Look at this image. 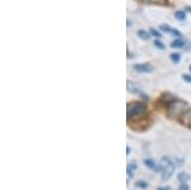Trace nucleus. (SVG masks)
<instances>
[{"label":"nucleus","instance_id":"obj_1","mask_svg":"<svg viewBox=\"0 0 191 190\" xmlns=\"http://www.w3.org/2000/svg\"><path fill=\"white\" fill-rule=\"evenodd\" d=\"M145 112H147V105L144 102H131L128 105V108H126V114H128L129 120L138 119V117L143 116Z\"/></svg>","mask_w":191,"mask_h":190},{"label":"nucleus","instance_id":"obj_2","mask_svg":"<svg viewBox=\"0 0 191 190\" xmlns=\"http://www.w3.org/2000/svg\"><path fill=\"white\" fill-rule=\"evenodd\" d=\"M186 107H187V103L185 101H181V100H175L172 101L170 105H168V116L170 117H177L180 116L182 112L186 111Z\"/></svg>","mask_w":191,"mask_h":190},{"label":"nucleus","instance_id":"obj_3","mask_svg":"<svg viewBox=\"0 0 191 190\" xmlns=\"http://www.w3.org/2000/svg\"><path fill=\"white\" fill-rule=\"evenodd\" d=\"M159 28H161V31L167 32V33H171V35L176 36L177 38H182L181 32H180V31H177V30H175V28H171V27H170L168 24H161V26H159Z\"/></svg>","mask_w":191,"mask_h":190},{"label":"nucleus","instance_id":"obj_4","mask_svg":"<svg viewBox=\"0 0 191 190\" xmlns=\"http://www.w3.org/2000/svg\"><path fill=\"white\" fill-rule=\"evenodd\" d=\"M134 69L139 73H151L153 72V66L151 64H136L134 65Z\"/></svg>","mask_w":191,"mask_h":190},{"label":"nucleus","instance_id":"obj_5","mask_svg":"<svg viewBox=\"0 0 191 190\" xmlns=\"http://www.w3.org/2000/svg\"><path fill=\"white\" fill-rule=\"evenodd\" d=\"M181 117H182V124L191 129V108L186 110V111L182 114Z\"/></svg>","mask_w":191,"mask_h":190},{"label":"nucleus","instance_id":"obj_6","mask_svg":"<svg viewBox=\"0 0 191 190\" xmlns=\"http://www.w3.org/2000/svg\"><path fill=\"white\" fill-rule=\"evenodd\" d=\"M172 166H173V164H172V161H171L168 157H163V158L161 159V164H159L161 171H166L167 169H170V167H172Z\"/></svg>","mask_w":191,"mask_h":190},{"label":"nucleus","instance_id":"obj_7","mask_svg":"<svg viewBox=\"0 0 191 190\" xmlns=\"http://www.w3.org/2000/svg\"><path fill=\"white\" fill-rule=\"evenodd\" d=\"M128 89H129V92H133V93L139 94V96H142L144 100H148V96H147V94H144L140 89H138L136 87H134V84H133L131 82H128Z\"/></svg>","mask_w":191,"mask_h":190},{"label":"nucleus","instance_id":"obj_8","mask_svg":"<svg viewBox=\"0 0 191 190\" xmlns=\"http://www.w3.org/2000/svg\"><path fill=\"white\" fill-rule=\"evenodd\" d=\"M144 165H145L147 167H149V169H152L153 171H161L159 165H157L156 162H154L153 159H151V158H147V159H144Z\"/></svg>","mask_w":191,"mask_h":190},{"label":"nucleus","instance_id":"obj_9","mask_svg":"<svg viewBox=\"0 0 191 190\" xmlns=\"http://www.w3.org/2000/svg\"><path fill=\"white\" fill-rule=\"evenodd\" d=\"M186 44H185V41H184V40L182 38H176L175 40V41H172V44H171V46L172 47H177V49H180V47H184Z\"/></svg>","mask_w":191,"mask_h":190},{"label":"nucleus","instance_id":"obj_10","mask_svg":"<svg viewBox=\"0 0 191 190\" xmlns=\"http://www.w3.org/2000/svg\"><path fill=\"white\" fill-rule=\"evenodd\" d=\"M136 167H138V166H136V164H135V162H131V164H129L128 165V176H129V179H131L133 178V173H134V171L136 170Z\"/></svg>","mask_w":191,"mask_h":190},{"label":"nucleus","instance_id":"obj_11","mask_svg":"<svg viewBox=\"0 0 191 190\" xmlns=\"http://www.w3.org/2000/svg\"><path fill=\"white\" fill-rule=\"evenodd\" d=\"M175 17L179 21H185L186 19V14H185V12H182V10H177L175 13Z\"/></svg>","mask_w":191,"mask_h":190},{"label":"nucleus","instance_id":"obj_12","mask_svg":"<svg viewBox=\"0 0 191 190\" xmlns=\"http://www.w3.org/2000/svg\"><path fill=\"white\" fill-rule=\"evenodd\" d=\"M189 179H190V175H189V173H186V172H181V173H179V180H180V181L186 183Z\"/></svg>","mask_w":191,"mask_h":190},{"label":"nucleus","instance_id":"obj_13","mask_svg":"<svg viewBox=\"0 0 191 190\" xmlns=\"http://www.w3.org/2000/svg\"><path fill=\"white\" fill-rule=\"evenodd\" d=\"M138 36H139L142 40H149V38H151L149 33H148V32H145V31H143V30L138 31Z\"/></svg>","mask_w":191,"mask_h":190},{"label":"nucleus","instance_id":"obj_14","mask_svg":"<svg viewBox=\"0 0 191 190\" xmlns=\"http://www.w3.org/2000/svg\"><path fill=\"white\" fill-rule=\"evenodd\" d=\"M171 60L173 61V63H180V60H181V55L179 52H176V54H171Z\"/></svg>","mask_w":191,"mask_h":190},{"label":"nucleus","instance_id":"obj_15","mask_svg":"<svg viewBox=\"0 0 191 190\" xmlns=\"http://www.w3.org/2000/svg\"><path fill=\"white\" fill-rule=\"evenodd\" d=\"M154 45H156L158 49H161V50H165V49H166V46L163 45V44L159 41V40H156V41H154Z\"/></svg>","mask_w":191,"mask_h":190},{"label":"nucleus","instance_id":"obj_16","mask_svg":"<svg viewBox=\"0 0 191 190\" xmlns=\"http://www.w3.org/2000/svg\"><path fill=\"white\" fill-rule=\"evenodd\" d=\"M151 33H152L153 36H156V37H161V33H159L158 31H156L154 28H152V30H151Z\"/></svg>","mask_w":191,"mask_h":190},{"label":"nucleus","instance_id":"obj_17","mask_svg":"<svg viewBox=\"0 0 191 190\" xmlns=\"http://www.w3.org/2000/svg\"><path fill=\"white\" fill-rule=\"evenodd\" d=\"M182 78H184V80H186V82L191 83V75H186V74H184Z\"/></svg>","mask_w":191,"mask_h":190},{"label":"nucleus","instance_id":"obj_18","mask_svg":"<svg viewBox=\"0 0 191 190\" xmlns=\"http://www.w3.org/2000/svg\"><path fill=\"white\" fill-rule=\"evenodd\" d=\"M136 186H139V188H147V183L139 181V183H136Z\"/></svg>","mask_w":191,"mask_h":190},{"label":"nucleus","instance_id":"obj_19","mask_svg":"<svg viewBox=\"0 0 191 190\" xmlns=\"http://www.w3.org/2000/svg\"><path fill=\"white\" fill-rule=\"evenodd\" d=\"M179 190H190V189H189V186H187L186 184H184V185H181V186H180V189H179Z\"/></svg>","mask_w":191,"mask_h":190},{"label":"nucleus","instance_id":"obj_20","mask_svg":"<svg viewBox=\"0 0 191 190\" xmlns=\"http://www.w3.org/2000/svg\"><path fill=\"white\" fill-rule=\"evenodd\" d=\"M158 190H171V189L168 186H166V188L165 186H161V188H158Z\"/></svg>","mask_w":191,"mask_h":190},{"label":"nucleus","instance_id":"obj_21","mask_svg":"<svg viewBox=\"0 0 191 190\" xmlns=\"http://www.w3.org/2000/svg\"><path fill=\"white\" fill-rule=\"evenodd\" d=\"M186 10H187V12H190V13H191V7H189V8H186Z\"/></svg>","mask_w":191,"mask_h":190},{"label":"nucleus","instance_id":"obj_22","mask_svg":"<svg viewBox=\"0 0 191 190\" xmlns=\"http://www.w3.org/2000/svg\"><path fill=\"white\" fill-rule=\"evenodd\" d=\"M143 2H147V3H148V2H149V0H143Z\"/></svg>","mask_w":191,"mask_h":190},{"label":"nucleus","instance_id":"obj_23","mask_svg":"<svg viewBox=\"0 0 191 190\" xmlns=\"http://www.w3.org/2000/svg\"><path fill=\"white\" fill-rule=\"evenodd\" d=\"M190 70H191V65H190Z\"/></svg>","mask_w":191,"mask_h":190}]
</instances>
